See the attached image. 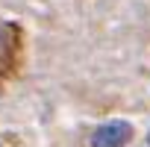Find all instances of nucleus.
<instances>
[{
  "mask_svg": "<svg viewBox=\"0 0 150 147\" xmlns=\"http://www.w3.org/2000/svg\"><path fill=\"white\" fill-rule=\"evenodd\" d=\"M129 138H132V127L127 121H109L94 129L91 147H127Z\"/></svg>",
  "mask_w": 150,
  "mask_h": 147,
  "instance_id": "f257e3e1",
  "label": "nucleus"
}]
</instances>
